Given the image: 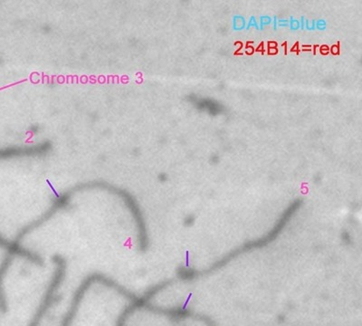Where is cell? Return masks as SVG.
<instances>
[{
    "label": "cell",
    "instance_id": "6da1fadb",
    "mask_svg": "<svg viewBox=\"0 0 362 326\" xmlns=\"http://www.w3.org/2000/svg\"><path fill=\"white\" fill-rule=\"evenodd\" d=\"M52 261H53L54 266H56V269H54L53 276H52L50 283L48 284L47 289L45 290L40 305H38V308L35 310L33 318L31 319L28 326L41 325L45 315H47L48 309L50 308L52 303H53L58 289L62 285L64 277H66L67 269L66 258L61 256V255L54 254V256L52 257Z\"/></svg>",
    "mask_w": 362,
    "mask_h": 326
},
{
    "label": "cell",
    "instance_id": "7a4b0ae2",
    "mask_svg": "<svg viewBox=\"0 0 362 326\" xmlns=\"http://www.w3.org/2000/svg\"><path fill=\"white\" fill-rule=\"evenodd\" d=\"M167 285L168 282L158 284V285L151 287V289H148L144 296L132 300V301L130 303V305L126 306V308L124 309V311H122L121 315H119L115 326H126L129 318H130V316L134 314L135 311H138L139 309L146 308V306L148 305V302H150V300L153 298V296H156L157 293L160 291V290L165 289Z\"/></svg>",
    "mask_w": 362,
    "mask_h": 326
},
{
    "label": "cell",
    "instance_id": "3957f363",
    "mask_svg": "<svg viewBox=\"0 0 362 326\" xmlns=\"http://www.w3.org/2000/svg\"><path fill=\"white\" fill-rule=\"evenodd\" d=\"M0 247L5 248L8 251V254L13 255V256H18L25 258L31 263L37 264V266H43L44 261L40 255L35 253V252L28 250L24 247H22L21 243L17 242L9 241L0 235Z\"/></svg>",
    "mask_w": 362,
    "mask_h": 326
},
{
    "label": "cell",
    "instance_id": "277c9868",
    "mask_svg": "<svg viewBox=\"0 0 362 326\" xmlns=\"http://www.w3.org/2000/svg\"><path fill=\"white\" fill-rule=\"evenodd\" d=\"M12 260L13 255L8 254V256L4 258V260L0 264V312L2 314H6L8 309L4 289V279L6 272H8L9 267L11 266Z\"/></svg>",
    "mask_w": 362,
    "mask_h": 326
},
{
    "label": "cell",
    "instance_id": "5b68a950",
    "mask_svg": "<svg viewBox=\"0 0 362 326\" xmlns=\"http://www.w3.org/2000/svg\"><path fill=\"white\" fill-rule=\"evenodd\" d=\"M196 105L199 109H202V111L211 115L221 114L223 109H224L221 103L212 101V100L210 99H197Z\"/></svg>",
    "mask_w": 362,
    "mask_h": 326
}]
</instances>
